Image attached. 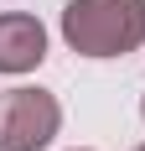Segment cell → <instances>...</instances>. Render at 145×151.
<instances>
[{
  "mask_svg": "<svg viewBox=\"0 0 145 151\" xmlns=\"http://www.w3.org/2000/svg\"><path fill=\"white\" fill-rule=\"evenodd\" d=\"M62 125V104L47 89H11L0 99V151H42Z\"/></svg>",
  "mask_w": 145,
  "mask_h": 151,
  "instance_id": "obj_2",
  "label": "cell"
},
{
  "mask_svg": "<svg viewBox=\"0 0 145 151\" xmlns=\"http://www.w3.org/2000/svg\"><path fill=\"white\" fill-rule=\"evenodd\" d=\"M135 151H145V146H135Z\"/></svg>",
  "mask_w": 145,
  "mask_h": 151,
  "instance_id": "obj_5",
  "label": "cell"
},
{
  "mask_svg": "<svg viewBox=\"0 0 145 151\" xmlns=\"http://www.w3.org/2000/svg\"><path fill=\"white\" fill-rule=\"evenodd\" d=\"M47 58V26L26 11L0 16V73H31Z\"/></svg>",
  "mask_w": 145,
  "mask_h": 151,
  "instance_id": "obj_3",
  "label": "cell"
},
{
  "mask_svg": "<svg viewBox=\"0 0 145 151\" xmlns=\"http://www.w3.org/2000/svg\"><path fill=\"white\" fill-rule=\"evenodd\" d=\"M62 42L78 58H124L145 42V0H68Z\"/></svg>",
  "mask_w": 145,
  "mask_h": 151,
  "instance_id": "obj_1",
  "label": "cell"
},
{
  "mask_svg": "<svg viewBox=\"0 0 145 151\" xmlns=\"http://www.w3.org/2000/svg\"><path fill=\"white\" fill-rule=\"evenodd\" d=\"M140 115H145V94H140Z\"/></svg>",
  "mask_w": 145,
  "mask_h": 151,
  "instance_id": "obj_4",
  "label": "cell"
}]
</instances>
